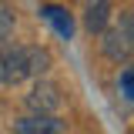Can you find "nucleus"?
Segmentation results:
<instances>
[{
    "label": "nucleus",
    "mask_w": 134,
    "mask_h": 134,
    "mask_svg": "<svg viewBox=\"0 0 134 134\" xmlns=\"http://www.w3.org/2000/svg\"><path fill=\"white\" fill-rule=\"evenodd\" d=\"M24 77H30V64H27V47H0V84L14 87Z\"/></svg>",
    "instance_id": "2"
},
{
    "label": "nucleus",
    "mask_w": 134,
    "mask_h": 134,
    "mask_svg": "<svg viewBox=\"0 0 134 134\" xmlns=\"http://www.w3.org/2000/svg\"><path fill=\"white\" fill-rule=\"evenodd\" d=\"M10 30H14V10L7 3H0V44L10 37Z\"/></svg>",
    "instance_id": "8"
},
{
    "label": "nucleus",
    "mask_w": 134,
    "mask_h": 134,
    "mask_svg": "<svg viewBox=\"0 0 134 134\" xmlns=\"http://www.w3.org/2000/svg\"><path fill=\"white\" fill-rule=\"evenodd\" d=\"M64 121L54 114H27V117H17L14 121V134H64Z\"/></svg>",
    "instance_id": "4"
},
{
    "label": "nucleus",
    "mask_w": 134,
    "mask_h": 134,
    "mask_svg": "<svg viewBox=\"0 0 134 134\" xmlns=\"http://www.w3.org/2000/svg\"><path fill=\"white\" fill-rule=\"evenodd\" d=\"M27 64H30V77H40L50 67V54L44 47H27Z\"/></svg>",
    "instance_id": "7"
},
{
    "label": "nucleus",
    "mask_w": 134,
    "mask_h": 134,
    "mask_svg": "<svg viewBox=\"0 0 134 134\" xmlns=\"http://www.w3.org/2000/svg\"><path fill=\"white\" fill-rule=\"evenodd\" d=\"M121 94H124L127 100H134V64L121 74Z\"/></svg>",
    "instance_id": "9"
},
{
    "label": "nucleus",
    "mask_w": 134,
    "mask_h": 134,
    "mask_svg": "<svg viewBox=\"0 0 134 134\" xmlns=\"http://www.w3.org/2000/svg\"><path fill=\"white\" fill-rule=\"evenodd\" d=\"M100 50L114 64H124L134 57V10H121V17L100 34Z\"/></svg>",
    "instance_id": "1"
},
{
    "label": "nucleus",
    "mask_w": 134,
    "mask_h": 134,
    "mask_svg": "<svg viewBox=\"0 0 134 134\" xmlns=\"http://www.w3.org/2000/svg\"><path fill=\"white\" fill-rule=\"evenodd\" d=\"M44 20H47L50 27L64 37V40H70V37H74V20H70V14H67L64 7H54V3H47V7H44Z\"/></svg>",
    "instance_id": "6"
},
{
    "label": "nucleus",
    "mask_w": 134,
    "mask_h": 134,
    "mask_svg": "<svg viewBox=\"0 0 134 134\" xmlns=\"http://www.w3.org/2000/svg\"><path fill=\"white\" fill-rule=\"evenodd\" d=\"M84 27L87 34H104L111 27V0H84Z\"/></svg>",
    "instance_id": "5"
},
{
    "label": "nucleus",
    "mask_w": 134,
    "mask_h": 134,
    "mask_svg": "<svg viewBox=\"0 0 134 134\" xmlns=\"http://www.w3.org/2000/svg\"><path fill=\"white\" fill-rule=\"evenodd\" d=\"M27 107L34 114H54L60 107V87L50 81H37L30 87V94H27Z\"/></svg>",
    "instance_id": "3"
}]
</instances>
